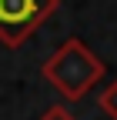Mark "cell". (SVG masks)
<instances>
[{
    "mask_svg": "<svg viewBox=\"0 0 117 120\" xmlns=\"http://www.w3.org/2000/svg\"><path fill=\"white\" fill-rule=\"evenodd\" d=\"M40 70H43V80H50V87L67 100H80L97 80H104V60L74 37L60 43Z\"/></svg>",
    "mask_w": 117,
    "mask_h": 120,
    "instance_id": "6da1fadb",
    "label": "cell"
},
{
    "mask_svg": "<svg viewBox=\"0 0 117 120\" xmlns=\"http://www.w3.org/2000/svg\"><path fill=\"white\" fill-rule=\"evenodd\" d=\"M60 0H0V43L20 47L57 10Z\"/></svg>",
    "mask_w": 117,
    "mask_h": 120,
    "instance_id": "7a4b0ae2",
    "label": "cell"
},
{
    "mask_svg": "<svg viewBox=\"0 0 117 120\" xmlns=\"http://www.w3.org/2000/svg\"><path fill=\"white\" fill-rule=\"evenodd\" d=\"M97 107L104 110L110 120H117V80H110L104 90H100V97H97Z\"/></svg>",
    "mask_w": 117,
    "mask_h": 120,
    "instance_id": "3957f363",
    "label": "cell"
},
{
    "mask_svg": "<svg viewBox=\"0 0 117 120\" xmlns=\"http://www.w3.org/2000/svg\"><path fill=\"white\" fill-rule=\"evenodd\" d=\"M40 120H74V113H70L64 103H54V107H47L40 113Z\"/></svg>",
    "mask_w": 117,
    "mask_h": 120,
    "instance_id": "277c9868",
    "label": "cell"
}]
</instances>
